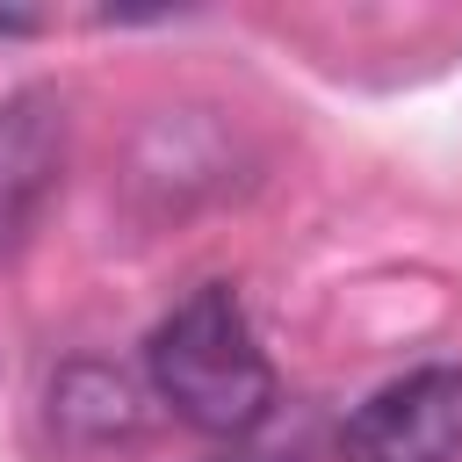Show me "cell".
Masks as SVG:
<instances>
[{"label": "cell", "instance_id": "cell-2", "mask_svg": "<svg viewBox=\"0 0 462 462\" xmlns=\"http://www.w3.org/2000/svg\"><path fill=\"white\" fill-rule=\"evenodd\" d=\"M339 462H462V368H411L354 404Z\"/></svg>", "mask_w": 462, "mask_h": 462}, {"label": "cell", "instance_id": "cell-3", "mask_svg": "<svg viewBox=\"0 0 462 462\" xmlns=\"http://www.w3.org/2000/svg\"><path fill=\"white\" fill-rule=\"evenodd\" d=\"M65 173V101L51 87H22L0 101V260L36 231L43 202Z\"/></svg>", "mask_w": 462, "mask_h": 462}, {"label": "cell", "instance_id": "cell-4", "mask_svg": "<svg viewBox=\"0 0 462 462\" xmlns=\"http://www.w3.org/2000/svg\"><path fill=\"white\" fill-rule=\"evenodd\" d=\"M29 29H36L29 14H0V36H29Z\"/></svg>", "mask_w": 462, "mask_h": 462}, {"label": "cell", "instance_id": "cell-1", "mask_svg": "<svg viewBox=\"0 0 462 462\" xmlns=\"http://www.w3.org/2000/svg\"><path fill=\"white\" fill-rule=\"evenodd\" d=\"M144 368H152L159 404L209 440H245L274 411V368L253 339L245 303L224 282H202L152 325Z\"/></svg>", "mask_w": 462, "mask_h": 462}]
</instances>
